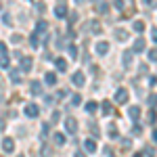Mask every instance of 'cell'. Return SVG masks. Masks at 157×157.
<instances>
[{
    "mask_svg": "<svg viewBox=\"0 0 157 157\" xmlns=\"http://www.w3.org/2000/svg\"><path fill=\"white\" fill-rule=\"evenodd\" d=\"M44 82H46L48 86H55V84H57V73H55V71H48L46 75H44Z\"/></svg>",
    "mask_w": 157,
    "mask_h": 157,
    "instance_id": "obj_15",
    "label": "cell"
},
{
    "mask_svg": "<svg viewBox=\"0 0 157 157\" xmlns=\"http://www.w3.org/2000/svg\"><path fill=\"white\" fill-rule=\"evenodd\" d=\"M153 140L157 143V128H153Z\"/></svg>",
    "mask_w": 157,
    "mask_h": 157,
    "instance_id": "obj_50",
    "label": "cell"
},
{
    "mask_svg": "<svg viewBox=\"0 0 157 157\" xmlns=\"http://www.w3.org/2000/svg\"><path fill=\"white\" fill-rule=\"evenodd\" d=\"M107 50H109L107 42H98V44H97V52H98V55H107Z\"/></svg>",
    "mask_w": 157,
    "mask_h": 157,
    "instance_id": "obj_21",
    "label": "cell"
},
{
    "mask_svg": "<svg viewBox=\"0 0 157 157\" xmlns=\"http://www.w3.org/2000/svg\"><path fill=\"white\" fill-rule=\"evenodd\" d=\"M73 157H86V153H84V151H75V153H73Z\"/></svg>",
    "mask_w": 157,
    "mask_h": 157,
    "instance_id": "obj_49",
    "label": "cell"
},
{
    "mask_svg": "<svg viewBox=\"0 0 157 157\" xmlns=\"http://www.w3.org/2000/svg\"><path fill=\"white\" fill-rule=\"evenodd\" d=\"M2 21H4L6 25H11L13 23V21H11V15H2Z\"/></svg>",
    "mask_w": 157,
    "mask_h": 157,
    "instance_id": "obj_41",
    "label": "cell"
},
{
    "mask_svg": "<svg viewBox=\"0 0 157 157\" xmlns=\"http://www.w3.org/2000/svg\"><path fill=\"white\" fill-rule=\"evenodd\" d=\"M2 151H4V153H13V151H15V140H13L11 136H6V138L2 140Z\"/></svg>",
    "mask_w": 157,
    "mask_h": 157,
    "instance_id": "obj_4",
    "label": "cell"
},
{
    "mask_svg": "<svg viewBox=\"0 0 157 157\" xmlns=\"http://www.w3.org/2000/svg\"><path fill=\"white\" fill-rule=\"evenodd\" d=\"M128 98H130L128 90H126V88H117V92H115V103L124 105V103H128Z\"/></svg>",
    "mask_w": 157,
    "mask_h": 157,
    "instance_id": "obj_3",
    "label": "cell"
},
{
    "mask_svg": "<svg viewBox=\"0 0 157 157\" xmlns=\"http://www.w3.org/2000/svg\"><path fill=\"white\" fill-rule=\"evenodd\" d=\"M40 155H42V157H52V147L42 145V147H40Z\"/></svg>",
    "mask_w": 157,
    "mask_h": 157,
    "instance_id": "obj_19",
    "label": "cell"
},
{
    "mask_svg": "<svg viewBox=\"0 0 157 157\" xmlns=\"http://www.w3.org/2000/svg\"><path fill=\"white\" fill-rule=\"evenodd\" d=\"M115 38H117V40H128V34L121 32V29H117V32H115Z\"/></svg>",
    "mask_w": 157,
    "mask_h": 157,
    "instance_id": "obj_34",
    "label": "cell"
},
{
    "mask_svg": "<svg viewBox=\"0 0 157 157\" xmlns=\"http://www.w3.org/2000/svg\"><path fill=\"white\" fill-rule=\"evenodd\" d=\"M115 6H117L120 11H124V0H115Z\"/></svg>",
    "mask_w": 157,
    "mask_h": 157,
    "instance_id": "obj_48",
    "label": "cell"
},
{
    "mask_svg": "<svg viewBox=\"0 0 157 157\" xmlns=\"http://www.w3.org/2000/svg\"><path fill=\"white\" fill-rule=\"evenodd\" d=\"M121 145H124V149H130V147H132V140H130V138H124Z\"/></svg>",
    "mask_w": 157,
    "mask_h": 157,
    "instance_id": "obj_36",
    "label": "cell"
},
{
    "mask_svg": "<svg viewBox=\"0 0 157 157\" xmlns=\"http://www.w3.org/2000/svg\"><path fill=\"white\" fill-rule=\"evenodd\" d=\"M0 67L9 69V55H0Z\"/></svg>",
    "mask_w": 157,
    "mask_h": 157,
    "instance_id": "obj_27",
    "label": "cell"
},
{
    "mask_svg": "<svg viewBox=\"0 0 157 157\" xmlns=\"http://www.w3.org/2000/svg\"><path fill=\"white\" fill-rule=\"evenodd\" d=\"M97 11L101 13V15H105V13H109V4H107V2H98V4H97Z\"/></svg>",
    "mask_w": 157,
    "mask_h": 157,
    "instance_id": "obj_25",
    "label": "cell"
},
{
    "mask_svg": "<svg viewBox=\"0 0 157 157\" xmlns=\"http://www.w3.org/2000/svg\"><path fill=\"white\" fill-rule=\"evenodd\" d=\"M32 63H34L32 57H21V67H19V69L25 71V73H29V71H32Z\"/></svg>",
    "mask_w": 157,
    "mask_h": 157,
    "instance_id": "obj_5",
    "label": "cell"
},
{
    "mask_svg": "<svg viewBox=\"0 0 157 157\" xmlns=\"http://www.w3.org/2000/svg\"><path fill=\"white\" fill-rule=\"evenodd\" d=\"M11 80L13 84H19L21 82V69H11Z\"/></svg>",
    "mask_w": 157,
    "mask_h": 157,
    "instance_id": "obj_18",
    "label": "cell"
},
{
    "mask_svg": "<svg viewBox=\"0 0 157 157\" xmlns=\"http://www.w3.org/2000/svg\"><path fill=\"white\" fill-rule=\"evenodd\" d=\"M0 55H9V52H6V44H4V42H0Z\"/></svg>",
    "mask_w": 157,
    "mask_h": 157,
    "instance_id": "obj_42",
    "label": "cell"
},
{
    "mask_svg": "<svg viewBox=\"0 0 157 157\" xmlns=\"http://www.w3.org/2000/svg\"><path fill=\"white\" fill-rule=\"evenodd\" d=\"M149 61H151V63H157V48L149 50Z\"/></svg>",
    "mask_w": 157,
    "mask_h": 157,
    "instance_id": "obj_31",
    "label": "cell"
},
{
    "mask_svg": "<svg viewBox=\"0 0 157 157\" xmlns=\"http://www.w3.org/2000/svg\"><path fill=\"white\" fill-rule=\"evenodd\" d=\"M84 149L88 153H94L97 151V143H94V138H86L84 140Z\"/></svg>",
    "mask_w": 157,
    "mask_h": 157,
    "instance_id": "obj_12",
    "label": "cell"
},
{
    "mask_svg": "<svg viewBox=\"0 0 157 157\" xmlns=\"http://www.w3.org/2000/svg\"><path fill=\"white\" fill-rule=\"evenodd\" d=\"M92 2H98V0H92Z\"/></svg>",
    "mask_w": 157,
    "mask_h": 157,
    "instance_id": "obj_55",
    "label": "cell"
},
{
    "mask_svg": "<svg viewBox=\"0 0 157 157\" xmlns=\"http://www.w3.org/2000/svg\"><path fill=\"white\" fill-rule=\"evenodd\" d=\"M132 50H124V55H121V61H124V67H130L132 65Z\"/></svg>",
    "mask_w": 157,
    "mask_h": 157,
    "instance_id": "obj_11",
    "label": "cell"
},
{
    "mask_svg": "<svg viewBox=\"0 0 157 157\" xmlns=\"http://www.w3.org/2000/svg\"><path fill=\"white\" fill-rule=\"evenodd\" d=\"M48 132H50V124H48V121H44V124H42V138H46Z\"/></svg>",
    "mask_w": 157,
    "mask_h": 157,
    "instance_id": "obj_29",
    "label": "cell"
},
{
    "mask_svg": "<svg viewBox=\"0 0 157 157\" xmlns=\"http://www.w3.org/2000/svg\"><path fill=\"white\" fill-rule=\"evenodd\" d=\"M55 17H59V19H65V17H67V6H65L63 2L55 6Z\"/></svg>",
    "mask_w": 157,
    "mask_h": 157,
    "instance_id": "obj_8",
    "label": "cell"
},
{
    "mask_svg": "<svg viewBox=\"0 0 157 157\" xmlns=\"http://www.w3.org/2000/svg\"><path fill=\"white\" fill-rule=\"evenodd\" d=\"M65 128H67L69 134H75L78 132V121L73 120V117H67V120H65Z\"/></svg>",
    "mask_w": 157,
    "mask_h": 157,
    "instance_id": "obj_7",
    "label": "cell"
},
{
    "mask_svg": "<svg viewBox=\"0 0 157 157\" xmlns=\"http://www.w3.org/2000/svg\"><path fill=\"white\" fill-rule=\"evenodd\" d=\"M0 86H2V75H0Z\"/></svg>",
    "mask_w": 157,
    "mask_h": 157,
    "instance_id": "obj_54",
    "label": "cell"
},
{
    "mask_svg": "<svg viewBox=\"0 0 157 157\" xmlns=\"http://www.w3.org/2000/svg\"><path fill=\"white\" fill-rule=\"evenodd\" d=\"M128 115H130V120L136 124V121H138V117H140V107H138V105H132V107L128 109Z\"/></svg>",
    "mask_w": 157,
    "mask_h": 157,
    "instance_id": "obj_6",
    "label": "cell"
},
{
    "mask_svg": "<svg viewBox=\"0 0 157 157\" xmlns=\"http://www.w3.org/2000/svg\"><path fill=\"white\" fill-rule=\"evenodd\" d=\"M101 107H103V111H105V113H107V115H113V113H115V111H113V105H111V103H109V101H105V103H103V105H101Z\"/></svg>",
    "mask_w": 157,
    "mask_h": 157,
    "instance_id": "obj_22",
    "label": "cell"
},
{
    "mask_svg": "<svg viewBox=\"0 0 157 157\" xmlns=\"http://www.w3.org/2000/svg\"><path fill=\"white\" fill-rule=\"evenodd\" d=\"M143 2H145V4H153V0H143Z\"/></svg>",
    "mask_w": 157,
    "mask_h": 157,
    "instance_id": "obj_52",
    "label": "cell"
},
{
    "mask_svg": "<svg viewBox=\"0 0 157 157\" xmlns=\"http://www.w3.org/2000/svg\"><path fill=\"white\" fill-rule=\"evenodd\" d=\"M29 90H32V94H34V97H40L44 88H42V84H40L38 80H34V82H32V86H29Z\"/></svg>",
    "mask_w": 157,
    "mask_h": 157,
    "instance_id": "obj_10",
    "label": "cell"
},
{
    "mask_svg": "<svg viewBox=\"0 0 157 157\" xmlns=\"http://www.w3.org/2000/svg\"><path fill=\"white\" fill-rule=\"evenodd\" d=\"M147 71H149V67H147V65H140V67H138V73H140V75H145Z\"/></svg>",
    "mask_w": 157,
    "mask_h": 157,
    "instance_id": "obj_39",
    "label": "cell"
},
{
    "mask_svg": "<svg viewBox=\"0 0 157 157\" xmlns=\"http://www.w3.org/2000/svg\"><path fill=\"white\" fill-rule=\"evenodd\" d=\"M59 113H61V111H55V113H52V124H57V121H59V117H61Z\"/></svg>",
    "mask_w": 157,
    "mask_h": 157,
    "instance_id": "obj_43",
    "label": "cell"
},
{
    "mask_svg": "<svg viewBox=\"0 0 157 157\" xmlns=\"http://www.w3.org/2000/svg\"><path fill=\"white\" fill-rule=\"evenodd\" d=\"M134 32H136V34H143V32H145V21L136 19V21H134Z\"/></svg>",
    "mask_w": 157,
    "mask_h": 157,
    "instance_id": "obj_20",
    "label": "cell"
},
{
    "mask_svg": "<svg viewBox=\"0 0 157 157\" xmlns=\"http://www.w3.org/2000/svg\"><path fill=\"white\" fill-rule=\"evenodd\" d=\"M138 134H143V126L136 121V124L132 126V136H138Z\"/></svg>",
    "mask_w": 157,
    "mask_h": 157,
    "instance_id": "obj_28",
    "label": "cell"
},
{
    "mask_svg": "<svg viewBox=\"0 0 157 157\" xmlns=\"http://www.w3.org/2000/svg\"><path fill=\"white\" fill-rule=\"evenodd\" d=\"M29 44H32V48H40V40H38V34L34 32L32 38H29Z\"/></svg>",
    "mask_w": 157,
    "mask_h": 157,
    "instance_id": "obj_23",
    "label": "cell"
},
{
    "mask_svg": "<svg viewBox=\"0 0 157 157\" xmlns=\"http://www.w3.org/2000/svg\"><path fill=\"white\" fill-rule=\"evenodd\" d=\"M80 103H82V97H80V94H73V97H71V105H73V107H78Z\"/></svg>",
    "mask_w": 157,
    "mask_h": 157,
    "instance_id": "obj_32",
    "label": "cell"
},
{
    "mask_svg": "<svg viewBox=\"0 0 157 157\" xmlns=\"http://www.w3.org/2000/svg\"><path fill=\"white\" fill-rule=\"evenodd\" d=\"M145 153H147V155H149V157H153V155H155V149H153V147H149V149H147Z\"/></svg>",
    "mask_w": 157,
    "mask_h": 157,
    "instance_id": "obj_47",
    "label": "cell"
},
{
    "mask_svg": "<svg viewBox=\"0 0 157 157\" xmlns=\"http://www.w3.org/2000/svg\"><path fill=\"white\" fill-rule=\"evenodd\" d=\"M155 117H157V111L151 109V111L147 113V124H155Z\"/></svg>",
    "mask_w": 157,
    "mask_h": 157,
    "instance_id": "obj_26",
    "label": "cell"
},
{
    "mask_svg": "<svg viewBox=\"0 0 157 157\" xmlns=\"http://www.w3.org/2000/svg\"><path fill=\"white\" fill-rule=\"evenodd\" d=\"M46 29H48V23H46L44 19H40V21L36 23V34L38 36H40V34H46Z\"/></svg>",
    "mask_w": 157,
    "mask_h": 157,
    "instance_id": "obj_13",
    "label": "cell"
},
{
    "mask_svg": "<svg viewBox=\"0 0 157 157\" xmlns=\"http://www.w3.org/2000/svg\"><path fill=\"white\" fill-rule=\"evenodd\" d=\"M147 101H149V105H151V109H153L157 105V94H149V98H147Z\"/></svg>",
    "mask_w": 157,
    "mask_h": 157,
    "instance_id": "obj_33",
    "label": "cell"
},
{
    "mask_svg": "<svg viewBox=\"0 0 157 157\" xmlns=\"http://www.w3.org/2000/svg\"><path fill=\"white\" fill-rule=\"evenodd\" d=\"M0 157H2V155H0Z\"/></svg>",
    "mask_w": 157,
    "mask_h": 157,
    "instance_id": "obj_57",
    "label": "cell"
},
{
    "mask_svg": "<svg viewBox=\"0 0 157 157\" xmlns=\"http://www.w3.org/2000/svg\"><path fill=\"white\" fill-rule=\"evenodd\" d=\"M90 130H92V134H94V138H97L98 134H101V130H98V126H97V124H92V128H90Z\"/></svg>",
    "mask_w": 157,
    "mask_h": 157,
    "instance_id": "obj_37",
    "label": "cell"
},
{
    "mask_svg": "<svg viewBox=\"0 0 157 157\" xmlns=\"http://www.w3.org/2000/svg\"><path fill=\"white\" fill-rule=\"evenodd\" d=\"M36 9H38V11H40V13H42V11H44V9H46V4H44V2H38V4H36Z\"/></svg>",
    "mask_w": 157,
    "mask_h": 157,
    "instance_id": "obj_46",
    "label": "cell"
},
{
    "mask_svg": "<svg viewBox=\"0 0 157 157\" xmlns=\"http://www.w3.org/2000/svg\"><path fill=\"white\" fill-rule=\"evenodd\" d=\"M55 145H59V147L65 145V134H61V132L55 134Z\"/></svg>",
    "mask_w": 157,
    "mask_h": 157,
    "instance_id": "obj_24",
    "label": "cell"
},
{
    "mask_svg": "<svg viewBox=\"0 0 157 157\" xmlns=\"http://www.w3.org/2000/svg\"><path fill=\"white\" fill-rule=\"evenodd\" d=\"M151 40L157 44V27H153V29H151Z\"/></svg>",
    "mask_w": 157,
    "mask_h": 157,
    "instance_id": "obj_38",
    "label": "cell"
},
{
    "mask_svg": "<svg viewBox=\"0 0 157 157\" xmlns=\"http://www.w3.org/2000/svg\"><path fill=\"white\" fill-rule=\"evenodd\" d=\"M67 46H69V57L75 59V57H78V46H75V44H67Z\"/></svg>",
    "mask_w": 157,
    "mask_h": 157,
    "instance_id": "obj_30",
    "label": "cell"
},
{
    "mask_svg": "<svg viewBox=\"0 0 157 157\" xmlns=\"http://www.w3.org/2000/svg\"><path fill=\"white\" fill-rule=\"evenodd\" d=\"M145 46H147V42L143 40V38H138V40L134 42V48H132V52H143V50H145Z\"/></svg>",
    "mask_w": 157,
    "mask_h": 157,
    "instance_id": "obj_14",
    "label": "cell"
},
{
    "mask_svg": "<svg viewBox=\"0 0 157 157\" xmlns=\"http://www.w3.org/2000/svg\"><path fill=\"white\" fill-rule=\"evenodd\" d=\"M67 19H69V23H75V19H78V15H75V13H71V15H69V17H67Z\"/></svg>",
    "mask_w": 157,
    "mask_h": 157,
    "instance_id": "obj_44",
    "label": "cell"
},
{
    "mask_svg": "<svg viewBox=\"0 0 157 157\" xmlns=\"http://www.w3.org/2000/svg\"><path fill=\"white\" fill-rule=\"evenodd\" d=\"M132 157H143V153H134V155Z\"/></svg>",
    "mask_w": 157,
    "mask_h": 157,
    "instance_id": "obj_53",
    "label": "cell"
},
{
    "mask_svg": "<svg viewBox=\"0 0 157 157\" xmlns=\"http://www.w3.org/2000/svg\"><path fill=\"white\" fill-rule=\"evenodd\" d=\"M84 109L88 111V113H97V109H98V103H97V101H88V103L84 105Z\"/></svg>",
    "mask_w": 157,
    "mask_h": 157,
    "instance_id": "obj_16",
    "label": "cell"
},
{
    "mask_svg": "<svg viewBox=\"0 0 157 157\" xmlns=\"http://www.w3.org/2000/svg\"><path fill=\"white\" fill-rule=\"evenodd\" d=\"M19 157H23V155H19Z\"/></svg>",
    "mask_w": 157,
    "mask_h": 157,
    "instance_id": "obj_56",
    "label": "cell"
},
{
    "mask_svg": "<svg viewBox=\"0 0 157 157\" xmlns=\"http://www.w3.org/2000/svg\"><path fill=\"white\" fill-rule=\"evenodd\" d=\"M2 128H4V121L0 120V132H2Z\"/></svg>",
    "mask_w": 157,
    "mask_h": 157,
    "instance_id": "obj_51",
    "label": "cell"
},
{
    "mask_svg": "<svg viewBox=\"0 0 157 157\" xmlns=\"http://www.w3.org/2000/svg\"><path fill=\"white\" fill-rule=\"evenodd\" d=\"M71 82L78 86V88H82L84 82H86V80H84V73H82V71H75V73H73V78H71Z\"/></svg>",
    "mask_w": 157,
    "mask_h": 157,
    "instance_id": "obj_9",
    "label": "cell"
},
{
    "mask_svg": "<svg viewBox=\"0 0 157 157\" xmlns=\"http://www.w3.org/2000/svg\"><path fill=\"white\" fill-rule=\"evenodd\" d=\"M67 97V90H63V88H61L59 92H57V98H65Z\"/></svg>",
    "mask_w": 157,
    "mask_h": 157,
    "instance_id": "obj_40",
    "label": "cell"
},
{
    "mask_svg": "<svg viewBox=\"0 0 157 157\" xmlns=\"http://www.w3.org/2000/svg\"><path fill=\"white\" fill-rule=\"evenodd\" d=\"M109 136L111 138H117V128L115 126H109Z\"/></svg>",
    "mask_w": 157,
    "mask_h": 157,
    "instance_id": "obj_35",
    "label": "cell"
},
{
    "mask_svg": "<svg viewBox=\"0 0 157 157\" xmlns=\"http://www.w3.org/2000/svg\"><path fill=\"white\" fill-rule=\"evenodd\" d=\"M86 27H88V32H90V34H94V36H98V34L103 32V25H101V21H97V19L88 21V23H86Z\"/></svg>",
    "mask_w": 157,
    "mask_h": 157,
    "instance_id": "obj_1",
    "label": "cell"
},
{
    "mask_svg": "<svg viewBox=\"0 0 157 157\" xmlns=\"http://www.w3.org/2000/svg\"><path fill=\"white\" fill-rule=\"evenodd\" d=\"M23 113L27 117H38V115H40V107H38L36 103H29V105H25Z\"/></svg>",
    "mask_w": 157,
    "mask_h": 157,
    "instance_id": "obj_2",
    "label": "cell"
},
{
    "mask_svg": "<svg viewBox=\"0 0 157 157\" xmlns=\"http://www.w3.org/2000/svg\"><path fill=\"white\" fill-rule=\"evenodd\" d=\"M55 67H57V69H59V71H67V61L65 59H55Z\"/></svg>",
    "mask_w": 157,
    "mask_h": 157,
    "instance_id": "obj_17",
    "label": "cell"
},
{
    "mask_svg": "<svg viewBox=\"0 0 157 157\" xmlns=\"http://www.w3.org/2000/svg\"><path fill=\"white\" fill-rule=\"evenodd\" d=\"M157 84V75H151L149 78V86H155Z\"/></svg>",
    "mask_w": 157,
    "mask_h": 157,
    "instance_id": "obj_45",
    "label": "cell"
}]
</instances>
